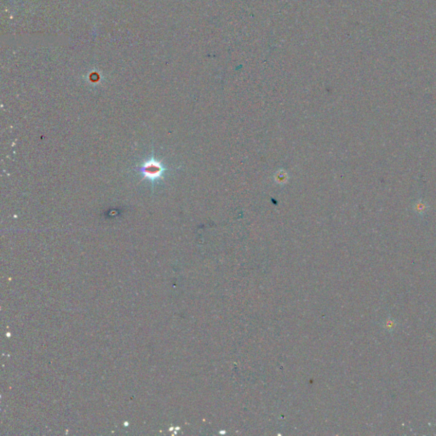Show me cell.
Masks as SVG:
<instances>
[{
    "label": "cell",
    "instance_id": "1",
    "mask_svg": "<svg viewBox=\"0 0 436 436\" xmlns=\"http://www.w3.org/2000/svg\"><path fill=\"white\" fill-rule=\"evenodd\" d=\"M140 171L145 178L155 180L160 177L165 170L160 163L154 159H151L149 161L145 162L143 166L140 169Z\"/></svg>",
    "mask_w": 436,
    "mask_h": 436
}]
</instances>
